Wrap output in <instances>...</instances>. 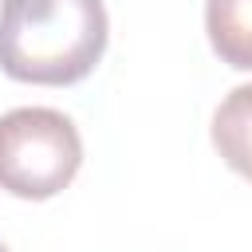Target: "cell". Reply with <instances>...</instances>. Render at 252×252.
Returning <instances> with one entry per match:
<instances>
[{
  "instance_id": "cell-5",
  "label": "cell",
  "mask_w": 252,
  "mask_h": 252,
  "mask_svg": "<svg viewBox=\"0 0 252 252\" xmlns=\"http://www.w3.org/2000/svg\"><path fill=\"white\" fill-rule=\"evenodd\" d=\"M0 252H8V248H4V240H0Z\"/></svg>"
},
{
  "instance_id": "cell-4",
  "label": "cell",
  "mask_w": 252,
  "mask_h": 252,
  "mask_svg": "<svg viewBox=\"0 0 252 252\" xmlns=\"http://www.w3.org/2000/svg\"><path fill=\"white\" fill-rule=\"evenodd\" d=\"M205 32L220 63L252 71V0H205Z\"/></svg>"
},
{
  "instance_id": "cell-3",
  "label": "cell",
  "mask_w": 252,
  "mask_h": 252,
  "mask_svg": "<svg viewBox=\"0 0 252 252\" xmlns=\"http://www.w3.org/2000/svg\"><path fill=\"white\" fill-rule=\"evenodd\" d=\"M213 146L228 169L252 181V83L224 94L213 114Z\"/></svg>"
},
{
  "instance_id": "cell-1",
  "label": "cell",
  "mask_w": 252,
  "mask_h": 252,
  "mask_svg": "<svg viewBox=\"0 0 252 252\" xmlns=\"http://www.w3.org/2000/svg\"><path fill=\"white\" fill-rule=\"evenodd\" d=\"M102 0H0V71L16 83L67 87L106 51Z\"/></svg>"
},
{
  "instance_id": "cell-2",
  "label": "cell",
  "mask_w": 252,
  "mask_h": 252,
  "mask_svg": "<svg viewBox=\"0 0 252 252\" xmlns=\"http://www.w3.org/2000/svg\"><path fill=\"white\" fill-rule=\"evenodd\" d=\"M83 165L75 122L51 106H20L0 118V189L24 201L63 193Z\"/></svg>"
}]
</instances>
